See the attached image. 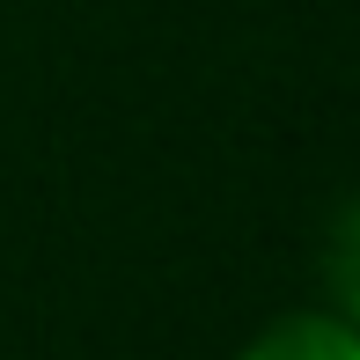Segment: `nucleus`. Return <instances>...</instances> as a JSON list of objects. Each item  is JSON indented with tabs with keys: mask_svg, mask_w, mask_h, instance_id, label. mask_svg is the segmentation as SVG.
I'll use <instances>...</instances> for the list:
<instances>
[{
	"mask_svg": "<svg viewBox=\"0 0 360 360\" xmlns=\"http://www.w3.org/2000/svg\"><path fill=\"white\" fill-rule=\"evenodd\" d=\"M236 360H360V331L331 316V309H287V316L257 323L250 338L236 346Z\"/></svg>",
	"mask_w": 360,
	"mask_h": 360,
	"instance_id": "1",
	"label": "nucleus"
},
{
	"mask_svg": "<svg viewBox=\"0 0 360 360\" xmlns=\"http://www.w3.org/2000/svg\"><path fill=\"white\" fill-rule=\"evenodd\" d=\"M316 287H323L316 309H331L346 331H360V191H346L316 228Z\"/></svg>",
	"mask_w": 360,
	"mask_h": 360,
	"instance_id": "2",
	"label": "nucleus"
}]
</instances>
